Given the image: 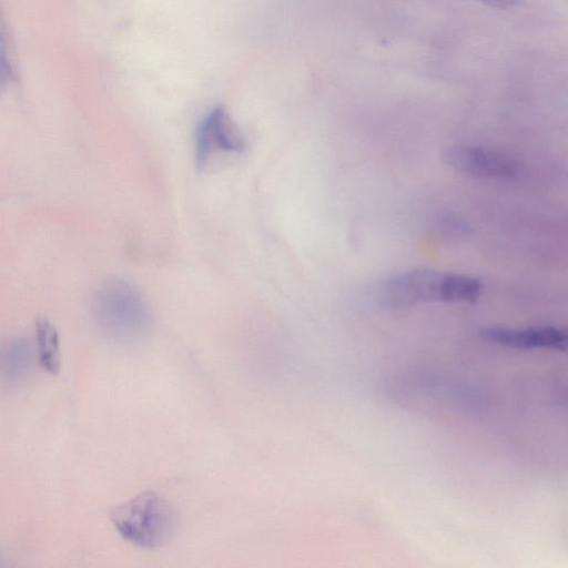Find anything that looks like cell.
Returning <instances> with one entry per match:
<instances>
[{
    "label": "cell",
    "mask_w": 568,
    "mask_h": 568,
    "mask_svg": "<svg viewBox=\"0 0 568 568\" xmlns=\"http://www.w3.org/2000/svg\"><path fill=\"white\" fill-rule=\"evenodd\" d=\"M484 290L471 276L432 270L405 272L384 281L377 288L379 303L404 307L426 302H475Z\"/></svg>",
    "instance_id": "6da1fadb"
},
{
    "label": "cell",
    "mask_w": 568,
    "mask_h": 568,
    "mask_svg": "<svg viewBox=\"0 0 568 568\" xmlns=\"http://www.w3.org/2000/svg\"><path fill=\"white\" fill-rule=\"evenodd\" d=\"M92 314L102 334L119 343L138 342L151 327V313L143 294L122 278L106 280L97 288Z\"/></svg>",
    "instance_id": "7a4b0ae2"
},
{
    "label": "cell",
    "mask_w": 568,
    "mask_h": 568,
    "mask_svg": "<svg viewBox=\"0 0 568 568\" xmlns=\"http://www.w3.org/2000/svg\"><path fill=\"white\" fill-rule=\"evenodd\" d=\"M111 520L123 539L143 549L162 546L173 532L174 515L168 501L145 491L118 506Z\"/></svg>",
    "instance_id": "3957f363"
},
{
    "label": "cell",
    "mask_w": 568,
    "mask_h": 568,
    "mask_svg": "<svg viewBox=\"0 0 568 568\" xmlns=\"http://www.w3.org/2000/svg\"><path fill=\"white\" fill-rule=\"evenodd\" d=\"M244 139L235 122L222 106L213 109L200 123L195 136V163L203 170L217 158L240 154Z\"/></svg>",
    "instance_id": "277c9868"
},
{
    "label": "cell",
    "mask_w": 568,
    "mask_h": 568,
    "mask_svg": "<svg viewBox=\"0 0 568 568\" xmlns=\"http://www.w3.org/2000/svg\"><path fill=\"white\" fill-rule=\"evenodd\" d=\"M450 168L474 176L510 180L520 173V164L508 154L477 145H450L442 152Z\"/></svg>",
    "instance_id": "5b68a950"
},
{
    "label": "cell",
    "mask_w": 568,
    "mask_h": 568,
    "mask_svg": "<svg viewBox=\"0 0 568 568\" xmlns=\"http://www.w3.org/2000/svg\"><path fill=\"white\" fill-rule=\"evenodd\" d=\"M480 336L491 343L518 349L546 348L564 352L567 347L566 331L555 326L510 328L486 327Z\"/></svg>",
    "instance_id": "8992f818"
},
{
    "label": "cell",
    "mask_w": 568,
    "mask_h": 568,
    "mask_svg": "<svg viewBox=\"0 0 568 568\" xmlns=\"http://www.w3.org/2000/svg\"><path fill=\"white\" fill-rule=\"evenodd\" d=\"M33 361L32 345L26 338H14L0 347V376L10 382L28 377Z\"/></svg>",
    "instance_id": "52a82bcc"
},
{
    "label": "cell",
    "mask_w": 568,
    "mask_h": 568,
    "mask_svg": "<svg viewBox=\"0 0 568 568\" xmlns=\"http://www.w3.org/2000/svg\"><path fill=\"white\" fill-rule=\"evenodd\" d=\"M36 348L39 365L51 375L58 374L61 367L59 335L44 317H39L36 323Z\"/></svg>",
    "instance_id": "ba28073f"
},
{
    "label": "cell",
    "mask_w": 568,
    "mask_h": 568,
    "mask_svg": "<svg viewBox=\"0 0 568 568\" xmlns=\"http://www.w3.org/2000/svg\"><path fill=\"white\" fill-rule=\"evenodd\" d=\"M435 229L445 239H462L470 235L473 232L469 223L453 213H443L437 216Z\"/></svg>",
    "instance_id": "9c48e42d"
},
{
    "label": "cell",
    "mask_w": 568,
    "mask_h": 568,
    "mask_svg": "<svg viewBox=\"0 0 568 568\" xmlns=\"http://www.w3.org/2000/svg\"><path fill=\"white\" fill-rule=\"evenodd\" d=\"M491 8L510 9L517 7L521 0H476Z\"/></svg>",
    "instance_id": "30bf717a"
},
{
    "label": "cell",
    "mask_w": 568,
    "mask_h": 568,
    "mask_svg": "<svg viewBox=\"0 0 568 568\" xmlns=\"http://www.w3.org/2000/svg\"><path fill=\"white\" fill-rule=\"evenodd\" d=\"M4 36V29L0 18V65L10 68L7 59V42Z\"/></svg>",
    "instance_id": "8fae6325"
},
{
    "label": "cell",
    "mask_w": 568,
    "mask_h": 568,
    "mask_svg": "<svg viewBox=\"0 0 568 568\" xmlns=\"http://www.w3.org/2000/svg\"><path fill=\"white\" fill-rule=\"evenodd\" d=\"M10 77H11L10 68L0 65V91L6 87Z\"/></svg>",
    "instance_id": "7c38bea8"
}]
</instances>
